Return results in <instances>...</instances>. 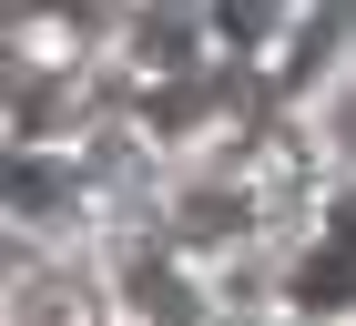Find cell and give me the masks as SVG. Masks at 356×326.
Instances as JSON below:
<instances>
[{"label":"cell","mask_w":356,"mask_h":326,"mask_svg":"<svg viewBox=\"0 0 356 326\" xmlns=\"http://www.w3.org/2000/svg\"><path fill=\"white\" fill-rule=\"evenodd\" d=\"M122 112L112 52L51 41V31H10V72H0V143L10 153H82Z\"/></svg>","instance_id":"6da1fadb"},{"label":"cell","mask_w":356,"mask_h":326,"mask_svg":"<svg viewBox=\"0 0 356 326\" xmlns=\"http://www.w3.org/2000/svg\"><path fill=\"white\" fill-rule=\"evenodd\" d=\"M285 316H356V153L305 194L285 235Z\"/></svg>","instance_id":"7a4b0ae2"},{"label":"cell","mask_w":356,"mask_h":326,"mask_svg":"<svg viewBox=\"0 0 356 326\" xmlns=\"http://www.w3.org/2000/svg\"><path fill=\"white\" fill-rule=\"evenodd\" d=\"M112 224L82 153H10L0 163V235L10 244H92Z\"/></svg>","instance_id":"3957f363"},{"label":"cell","mask_w":356,"mask_h":326,"mask_svg":"<svg viewBox=\"0 0 356 326\" xmlns=\"http://www.w3.org/2000/svg\"><path fill=\"white\" fill-rule=\"evenodd\" d=\"M0 306L10 316H122L112 306V275H102V235L92 244H0Z\"/></svg>","instance_id":"277c9868"},{"label":"cell","mask_w":356,"mask_h":326,"mask_svg":"<svg viewBox=\"0 0 356 326\" xmlns=\"http://www.w3.org/2000/svg\"><path fill=\"white\" fill-rule=\"evenodd\" d=\"M336 52H346V92H356V0H336Z\"/></svg>","instance_id":"5b68a950"}]
</instances>
